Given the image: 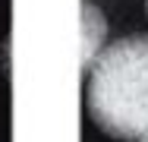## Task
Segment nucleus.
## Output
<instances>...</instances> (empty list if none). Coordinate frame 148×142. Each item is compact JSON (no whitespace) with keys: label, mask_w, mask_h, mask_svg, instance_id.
Masks as SVG:
<instances>
[{"label":"nucleus","mask_w":148,"mask_h":142,"mask_svg":"<svg viewBox=\"0 0 148 142\" xmlns=\"http://www.w3.org/2000/svg\"><path fill=\"white\" fill-rule=\"evenodd\" d=\"M145 10H148V0H145Z\"/></svg>","instance_id":"7ed1b4c3"},{"label":"nucleus","mask_w":148,"mask_h":142,"mask_svg":"<svg viewBox=\"0 0 148 142\" xmlns=\"http://www.w3.org/2000/svg\"><path fill=\"white\" fill-rule=\"evenodd\" d=\"M85 108L107 136L123 142L148 139V35L104 44L85 70Z\"/></svg>","instance_id":"f257e3e1"},{"label":"nucleus","mask_w":148,"mask_h":142,"mask_svg":"<svg viewBox=\"0 0 148 142\" xmlns=\"http://www.w3.org/2000/svg\"><path fill=\"white\" fill-rule=\"evenodd\" d=\"M82 16H85V38H82V60H85V70L91 66V60L104 51V35H107V22L101 16V10L95 3H82Z\"/></svg>","instance_id":"f03ea898"},{"label":"nucleus","mask_w":148,"mask_h":142,"mask_svg":"<svg viewBox=\"0 0 148 142\" xmlns=\"http://www.w3.org/2000/svg\"><path fill=\"white\" fill-rule=\"evenodd\" d=\"M145 142H148V139H145Z\"/></svg>","instance_id":"20e7f679"}]
</instances>
